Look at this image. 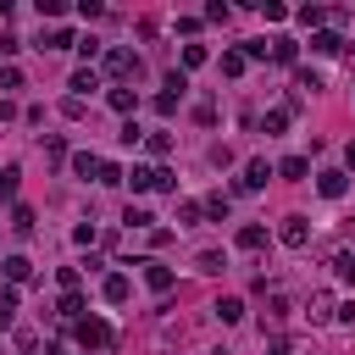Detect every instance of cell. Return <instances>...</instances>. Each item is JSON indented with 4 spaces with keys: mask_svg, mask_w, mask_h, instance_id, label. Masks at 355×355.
Listing matches in <instances>:
<instances>
[{
    "mask_svg": "<svg viewBox=\"0 0 355 355\" xmlns=\"http://www.w3.org/2000/svg\"><path fill=\"white\" fill-rule=\"evenodd\" d=\"M144 283H150L155 294H166V288H172V266H161V261H144Z\"/></svg>",
    "mask_w": 355,
    "mask_h": 355,
    "instance_id": "cell-12",
    "label": "cell"
},
{
    "mask_svg": "<svg viewBox=\"0 0 355 355\" xmlns=\"http://www.w3.org/2000/svg\"><path fill=\"white\" fill-rule=\"evenodd\" d=\"M55 316H61V322H83V294H78V288L61 294V300H55Z\"/></svg>",
    "mask_w": 355,
    "mask_h": 355,
    "instance_id": "cell-13",
    "label": "cell"
},
{
    "mask_svg": "<svg viewBox=\"0 0 355 355\" xmlns=\"http://www.w3.org/2000/svg\"><path fill=\"white\" fill-rule=\"evenodd\" d=\"M100 61H105V78H116V83H128V78H139V72H144V61H139L128 44H111Z\"/></svg>",
    "mask_w": 355,
    "mask_h": 355,
    "instance_id": "cell-1",
    "label": "cell"
},
{
    "mask_svg": "<svg viewBox=\"0 0 355 355\" xmlns=\"http://www.w3.org/2000/svg\"><path fill=\"white\" fill-rule=\"evenodd\" d=\"M183 67H205V44H183Z\"/></svg>",
    "mask_w": 355,
    "mask_h": 355,
    "instance_id": "cell-36",
    "label": "cell"
},
{
    "mask_svg": "<svg viewBox=\"0 0 355 355\" xmlns=\"http://www.w3.org/2000/svg\"><path fill=\"white\" fill-rule=\"evenodd\" d=\"M105 100H111V111H122V116H128V111H139V94H133V89H111Z\"/></svg>",
    "mask_w": 355,
    "mask_h": 355,
    "instance_id": "cell-18",
    "label": "cell"
},
{
    "mask_svg": "<svg viewBox=\"0 0 355 355\" xmlns=\"http://www.w3.org/2000/svg\"><path fill=\"white\" fill-rule=\"evenodd\" d=\"M316 189H322L327 200H338V194L349 189V172H338V166H327V172H316Z\"/></svg>",
    "mask_w": 355,
    "mask_h": 355,
    "instance_id": "cell-5",
    "label": "cell"
},
{
    "mask_svg": "<svg viewBox=\"0 0 355 355\" xmlns=\"http://www.w3.org/2000/svg\"><path fill=\"white\" fill-rule=\"evenodd\" d=\"M44 355H67V344H50V349H44Z\"/></svg>",
    "mask_w": 355,
    "mask_h": 355,
    "instance_id": "cell-49",
    "label": "cell"
},
{
    "mask_svg": "<svg viewBox=\"0 0 355 355\" xmlns=\"http://www.w3.org/2000/svg\"><path fill=\"white\" fill-rule=\"evenodd\" d=\"M244 55H250V61H266V55H272V39H250Z\"/></svg>",
    "mask_w": 355,
    "mask_h": 355,
    "instance_id": "cell-34",
    "label": "cell"
},
{
    "mask_svg": "<svg viewBox=\"0 0 355 355\" xmlns=\"http://www.w3.org/2000/svg\"><path fill=\"white\" fill-rule=\"evenodd\" d=\"M305 316H311V322H333V316H338V300H333V294H311V300H305Z\"/></svg>",
    "mask_w": 355,
    "mask_h": 355,
    "instance_id": "cell-7",
    "label": "cell"
},
{
    "mask_svg": "<svg viewBox=\"0 0 355 355\" xmlns=\"http://www.w3.org/2000/svg\"><path fill=\"white\" fill-rule=\"evenodd\" d=\"M244 67H250V55H244V50H222V72H227V78H239Z\"/></svg>",
    "mask_w": 355,
    "mask_h": 355,
    "instance_id": "cell-21",
    "label": "cell"
},
{
    "mask_svg": "<svg viewBox=\"0 0 355 355\" xmlns=\"http://www.w3.org/2000/svg\"><path fill=\"white\" fill-rule=\"evenodd\" d=\"M200 205H205V216H211V222H227V211H233V200H227V194H211V200H200Z\"/></svg>",
    "mask_w": 355,
    "mask_h": 355,
    "instance_id": "cell-19",
    "label": "cell"
},
{
    "mask_svg": "<svg viewBox=\"0 0 355 355\" xmlns=\"http://www.w3.org/2000/svg\"><path fill=\"white\" fill-rule=\"evenodd\" d=\"M294 83H300V89H322V72H311V67H300V72H294Z\"/></svg>",
    "mask_w": 355,
    "mask_h": 355,
    "instance_id": "cell-37",
    "label": "cell"
},
{
    "mask_svg": "<svg viewBox=\"0 0 355 355\" xmlns=\"http://www.w3.org/2000/svg\"><path fill=\"white\" fill-rule=\"evenodd\" d=\"M266 355H294V349H288V338H272V349H266Z\"/></svg>",
    "mask_w": 355,
    "mask_h": 355,
    "instance_id": "cell-47",
    "label": "cell"
},
{
    "mask_svg": "<svg viewBox=\"0 0 355 355\" xmlns=\"http://www.w3.org/2000/svg\"><path fill=\"white\" fill-rule=\"evenodd\" d=\"M311 50H316V55H338V50H344V39H338L333 28H322V33H311Z\"/></svg>",
    "mask_w": 355,
    "mask_h": 355,
    "instance_id": "cell-14",
    "label": "cell"
},
{
    "mask_svg": "<svg viewBox=\"0 0 355 355\" xmlns=\"http://www.w3.org/2000/svg\"><path fill=\"white\" fill-rule=\"evenodd\" d=\"M261 11H266V22H283L288 17V6H277V0H261Z\"/></svg>",
    "mask_w": 355,
    "mask_h": 355,
    "instance_id": "cell-41",
    "label": "cell"
},
{
    "mask_svg": "<svg viewBox=\"0 0 355 355\" xmlns=\"http://www.w3.org/2000/svg\"><path fill=\"white\" fill-rule=\"evenodd\" d=\"M261 244H266V227H255V222L239 227V250H261Z\"/></svg>",
    "mask_w": 355,
    "mask_h": 355,
    "instance_id": "cell-24",
    "label": "cell"
},
{
    "mask_svg": "<svg viewBox=\"0 0 355 355\" xmlns=\"http://www.w3.org/2000/svg\"><path fill=\"white\" fill-rule=\"evenodd\" d=\"M294 55H300V44H294V39H272V61H283V67H288Z\"/></svg>",
    "mask_w": 355,
    "mask_h": 355,
    "instance_id": "cell-28",
    "label": "cell"
},
{
    "mask_svg": "<svg viewBox=\"0 0 355 355\" xmlns=\"http://www.w3.org/2000/svg\"><path fill=\"white\" fill-rule=\"evenodd\" d=\"M144 150H150V155H166V150H172V133H144Z\"/></svg>",
    "mask_w": 355,
    "mask_h": 355,
    "instance_id": "cell-30",
    "label": "cell"
},
{
    "mask_svg": "<svg viewBox=\"0 0 355 355\" xmlns=\"http://www.w3.org/2000/svg\"><path fill=\"white\" fill-rule=\"evenodd\" d=\"M78 55H83V61H94V55H105V44H100V39H78Z\"/></svg>",
    "mask_w": 355,
    "mask_h": 355,
    "instance_id": "cell-35",
    "label": "cell"
},
{
    "mask_svg": "<svg viewBox=\"0 0 355 355\" xmlns=\"http://www.w3.org/2000/svg\"><path fill=\"white\" fill-rule=\"evenodd\" d=\"M200 216H205V205H200V200H183V205H178V227H194Z\"/></svg>",
    "mask_w": 355,
    "mask_h": 355,
    "instance_id": "cell-22",
    "label": "cell"
},
{
    "mask_svg": "<svg viewBox=\"0 0 355 355\" xmlns=\"http://www.w3.org/2000/svg\"><path fill=\"white\" fill-rule=\"evenodd\" d=\"M55 283H61V288L72 294V288H78V266H61V272H55Z\"/></svg>",
    "mask_w": 355,
    "mask_h": 355,
    "instance_id": "cell-44",
    "label": "cell"
},
{
    "mask_svg": "<svg viewBox=\"0 0 355 355\" xmlns=\"http://www.w3.org/2000/svg\"><path fill=\"white\" fill-rule=\"evenodd\" d=\"M17 183H22V172H17V166H6V172H0V200H6V205L17 200Z\"/></svg>",
    "mask_w": 355,
    "mask_h": 355,
    "instance_id": "cell-26",
    "label": "cell"
},
{
    "mask_svg": "<svg viewBox=\"0 0 355 355\" xmlns=\"http://www.w3.org/2000/svg\"><path fill=\"white\" fill-rule=\"evenodd\" d=\"M72 333H78V344H83V349H111V322H100V316L72 322Z\"/></svg>",
    "mask_w": 355,
    "mask_h": 355,
    "instance_id": "cell-2",
    "label": "cell"
},
{
    "mask_svg": "<svg viewBox=\"0 0 355 355\" xmlns=\"http://www.w3.org/2000/svg\"><path fill=\"white\" fill-rule=\"evenodd\" d=\"M288 116H294L288 105H272V111L261 116V133H266V139H272V133H283V128H288Z\"/></svg>",
    "mask_w": 355,
    "mask_h": 355,
    "instance_id": "cell-15",
    "label": "cell"
},
{
    "mask_svg": "<svg viewBox=\"0 0 355 355\" xmlns=\"http://www.w3.org/2000/svg\"><path fill=\"white\" fill-rule=\"evenodd\" d=\"M100 166H105V161H100L94 150H78V155H72V172H78V178H94V183H100Z\"/></svg>",
    "mask_w": 355,
    "mask_h": 355,
    "instance_id": "cell-10",
    "label": "cell"
},
{
    "mask_svg": "<svg viewBox=\"0 0 355 355\" xmlns=\"http://www.w3.org/2000/svg\"><path fill=\"white\" fill-rule=\"evenodd\" d=\"M194 266H200V272H211V277H216V272H222V266H227V261H222V250H200V255H194Z\"/></svg>",
    "mask_w": 355,
    "mask_h": 355,
    "instance_id": "cell-25",
    "label": "cell"
},
{
    "mask_svg": "<svg viewBox=\"0 0 355 355\" xmlns=\"http://www.w3.org/2000/svg\"><path fill=\"white\" fill-rule=\"evenodd\" d=\"M216 316H222V322H239V316H244V300H233V294L216 300Z\"/></svg>",
    "mask_w": 355,
    "mask_h": 355,
    "instance_id": "cell-29",
    "label": "cell"
},
{
    "mask_svg": "<svg viewBox=\"0 0 355 355\" xmlns=\"http://www.w3.org/2000/svg\"><path fill=\"white\" fill-rule=\"evenodd\" d=\"M277 239H283L288 250H305V244H311V216H283V222H277Z\"/></svg>",
    "mask_w": 355,
    "mask_h": 355,
    "instance_id": "cell-3",
    "label": "cell"
},
{
    "mask_svg": "<svg viewBox=\"0 0 355 355\" xmlns=\"http://www.w3.org/2000/svg\"><path fill=\"white\" fill-rule=\"evenodd\" d=\"M277 178L300 183V178H311V161H305V155H283V161H277Z\"/></svg>",
    "mask_w": 355,
    "mask_h": 355,
    "instance_id": "cell-11",
    "label": "cell"
},
{
    "mask_svg": "<svg viewBox=\"0 0 355 355\" xmlns=\"http://www.w3.org/2000/svg\"><path fill=\"white\" fill-rule=\"evenodd\" d=\"M0 89H22V72L17 67H0Z\"/></svg>",
    "mask_w": 355,
    "mask_h": 355,
    "instance_id": "cell-42",
    "label": "cell"
},
{
    "mask_svg": "<svg viewBox=\"0 0 355 355\" xmlns=\"http://www.w3.org/2000/svg\"><path fill=\"white\" fill-rule=\"evenodd\" d=\"M194 122H200V128H211V122H216V105H211V100H200V105H194Z\"/></svg>",
    "mask_w": 355,
    "mask_h": 355,
    "instance_id": "cell-39",
    "label": "cell"
},
{
    "mask_svg": "<svg viewBox=\"0 0 355 355\" xmlns=\"http://www.w3.org/2000/svg\"><path fill=\"white\" fill-rule=\"evenodd\" d=\"M155 189H161V194H178V178H172L166 166H155Z\"/></svg>",
    "mask_w": 355,
    "mask_h": 355,
    "instance_id": "cell-40",
    "label": "cell"
},
{
    "mask_svg": "<svg viewBox=\"0 0 355 355\" xmlns=\"http://www.w3.org/2000/svg\"><path fill=\"white\" fill-rule=\"evenodd\" d=\"M122 222H128V227H150V222H155V216H150V211H144V205H128V211H122Z\"/></svg>",
    "mask_w": 355,
    "mask_h": 355,
    "instance_id": "cell-31",
    "label": "cell"
},
{
    "mask_svg": "<svg viewBox=\"0 0 355 355\" xmlns=\"http://www.w3.org/2000/svg\"><path fill=\"white\" fill-rule=\"evenodd\" d=\"M67 89H72V100H83V94H94V89H100V72H94V67H78Z\"/></svg>",
    "mask_w": 355,
    "mask_h": 355,
    "instance_id": "cell-8",
    "label": "cell"
},
{
    "mask_svg": "<svg viewBox=\"0 0 355 355\" xmlns=\"http://www.w3.org/2000/svg\"><path fill=\"white\" fill-rule=\"evenodd\" d=\"M344 166H349V172H355V139H349V144H344Z\"/></svg>",
    "mask_w": 355,
    "mask_h": 355,
    "instance_id": "cell-48",
    "label": "cell"
},
{
    "mask_svg": "<svg viewBox=\"0 0 355 355\" xmlns=\"http://www.w3.org/2000/svg\"><path fill=\"white\" fill-rule=\"evenodd\" d=\"M227 17H233L227 0H211V6H205V22H227Z\"/></svg>",
    "mask_w": 355,
    "mask_h": 355,
    "instance_id": "cell-32",
    "label": "cell"
},
{
    "mask_svg": "<svg viewBox=\"0 0 355 355\" xmlns=\"http://www.w3.org/2000/svg\"><path fill=\"white\" fill-rule=\"evenodd\" d=\"M272 172H277V166L255 155V161H244V172H239V189H244V194H255V189H266V178H272Z\"/></svg>",
    "mask_w": 355,
    "mask_h": 355,
    "instance_id": "cell-4",
    "label": "cell"
},
{
    "mask_svg": "<svg viewBox=\"0 0 355 355\" xmlns=\"http://www.w3.org/2000/svg\"><path fill=\"white\" fill-rule=\"evenodd\" d=\"M0 272H6V283L17 288V283H28V277H33V261H28V255H6V261H0Z\"/></svg>",
    "mask_w": 355,
    "mask_h": 355,
    "instance_id": "cell-6",
    "label": "cell"
},
{
    "mask_svg": "<svg viewBox=\"0 0 355 355\" xmlns=\"http://www.w3.org/2000/svg\"><path fill=\"white\" fill-rule=\"evenodd\" d=\"M155 111H161V116H172V111H178V94H166V89H161V94H155Z\"/></svg>",
    "mask_w": 355,
    "mask_h": 355,
    "instance_id": "cell-43",
    "label": "cell"
},
{
    "mask_svg": "<svg viewBox=\"0 0 355 355\" xmlns=\"http://www.w3.org/2000/svg\"><path fill=\"white\" fill-rule=\"evenodd\" d=\"M333 272H338L344 283H355V250H338V255H333Z\"/></svg>",
    "mask_w": 355,
    "mask_h": 355,
    "instance_id": "cell-27",
    "label": "cell"
},
{
    "mask_svg": "<svg viewBox=\"0 0 355 355\" xmlns=\"http://www.w3.org/2000/svg\"><path fill=\"white\" fill-rule=\"evenodd\" d=\"M100 294H105V300H111V305H128V294H133V283H128V277H122V272H111V277H105V283H100Z\"/></svg>",
    "mask_w": 355,
    "mask_h": 355,
    "instance_id": "cell-9",
    "label": "cell"
},
{
    "mask_svg": "<svg viewBox=\"0 0 355 355\" xmlns=\"http://www.w3.org/2000/svg\"><path fill=\"white\" fill-rule=\"evenodd\" d=\"M294 17H300V22H305V28H316V22H327V11H322V6H300V11H294Z\"/></svg>",
    "mask_w": 355,
    "mask_h": 355,
    "instance_id": "cell-33",
    "label": "cell"
},
{
    "mask_svg": "<svg viewBox=\"0 0 355 355\" xmlns=\"http://www.w3.org/2000/svg\"><path fill=\"white\" fill-rule=\"evenodd\" d=\"M333 322H344V327H355V300H344V305H338V316H333Z\"/></svg>",
    "mask_w": 355,
    "mask_h": 355,
    "instance_id": "cell-46",
    "label": "cell"
},
{
    "mask_svg": "<svg viewBox=\"0 0 355 355\" xmlns=\"http://www.w3.org/2000/svg\"><path fill=\"white\" fill-rule=\"evenodd\" d=\"M39 50H78V39H72L67 28H50V33L39 39Z\"/></svg>",
    "mask_w": 355,
    "mask_h": 355,
    "instance_id": "cell-16",
    "label": "cell"
},
{
    "mask_svg": "<svg viewBox=\"0 0 355 355\" xmlns=\"http://www.w3.org/2000/svg\"><path fill=\"white\" fill-rule=\"evenodd\" d=\"M183 89H189V78L172 67V72H166V94H178V100H183Z\"/></svg>",
    "mask_w": 355,
    "mask_h": 355,
    "instance_id": "cell-38",
    "label": "cell"
},
{
    "mask_svg": "<svg viewBox=\"0 0 355 355\" xmlns=\"http://www.w3.org/2000/svg\"><path fill=\"white\" fill-rule=\"evenodd\" d=\"M122 183H128L133 194H144V189H155V166H133V172H128Z\"/></svg>",
    "mask_w": 355,
    "mask_h": 355,
    "instance_id": "cell-17",
    "label": "cell"
},
{
    "mask_svg": "<svg viewBox=\"0 0 355 355\" xmlns=\"http://www.w3.org/2000/svg\"><path fill=\"white\" fill-rule=\"evenodd\" d=\"M17 50H22V39L17 33H0V55H17Z\"/></svg>",
    "mask_w": 355,
    "mask_h": 355,
    "instance_id": "cell-45",
    "label": "cell"
},
{
    "mask_svg": "<svg viewBox=\"0 0 355 355\" xmlns=\"http://www.w3.org/2000/svg\"><path fill=\"white\" fill-rule=\"evenodd\" d=\"M11 233H33V205H11Z\"/></svg>",
    "mask_w": 355,
    "mask_h": 355,
    "instance_id": "cell-23",
    "label": "cell"
},
{
    "mask_svg": "<svg viewBox=\"0 0 355 355\" xmlns=\"http://www.w3.org/2000/svg\"><path fill=\"white\" fill-rule=\"evenodd\" d=\"M11 322H17V288L6 283L0 288V327H11Z\"/></svg>",
    "mask_w": 355,
    "mask_h": 355,
    "instance_id": "cell-20",
    "label": "cell"
},
{
    "mask_svg": "<svg viewBox=\"0 0 355 355\" xmlns=\"http://www.w3.org/2000/svg\"><path fill=\"white\" fill-rule=\"evenodd\" d=\"M349 55H355V44H349Z\"/></svg>",
    "mask_w": 355,
    "mask_h": 355,
    "instance_id": "cell-50",
    "label": "cell"
}]
</instances>
